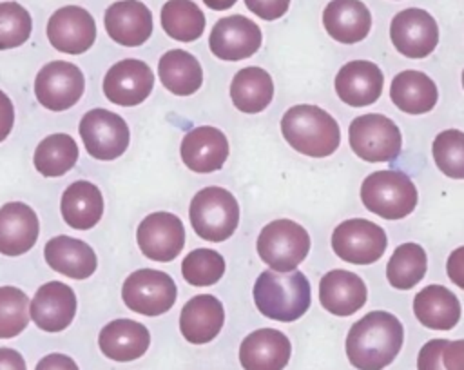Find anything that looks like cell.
Listing matches in <instances>:
<instances>
[{
	"mask_svg": "<svg viewBox=\"0 0 464 370\" xmlns=\"http://www.w3.org/2000/svg\"><path fill=\"white\" fill-rule=\"evenodd\" d=\"M402 341V323L390 312L373 310L352 325L344 346L355 368L382 370L397 357Z\"/></svg>",
	"mask_w": 464,
	"mask_h": 370,
	"instance_id": "obj_1",
	"label": "cell"
},
{
	"mask_svg": "<svg viewBox=\"0 0 464 370\" xmlns=\"http://www.w3.org/2000/svg\"><path fill=\"white\" fill-rule=\"evenodd\" d=\"M281 132L286 143L301 154L324 158L341 143V129L330 112L317 105H294L281 118Z\"/></svg>",
	"mask_w": 464,
	"mask_h": 370,
	"instance_id": "obj_2",
	"label": "cell"
},
{
	"mask_svg": "<svg viewBox=\"0 0 464 370\" xmlns=\"http://www.w3.org/2000/svg\"><path fill=\"white\" fill-rule=\"evenodd\" d=\"M254 301L268 319L290 323L310 308V283L299 270L288 274L265 270L256 279Z\"/></svg>",
	"mask_w": 464,
	"mask_h": 370,
	"instance_id": "obj_3",
	"label": "cell"
},
{
	"mask_svg": "<svg viewBox=\"0 0 464 370\" xmlns=\"http://www.w3.org/2000/svg\"><path fill=\"white\" fill-rule=\"evenodd\" d=\"M361 200L370 212L384 219H402L415 210L419 194L406 174L399 170H377L364 178Z\"/></svg>",
	"mask_w": 464,
	"mask_h": 370,
	"instance_id": "obj_4",
	"label": "cell"
},
{
	"mask_svg": "<svg viewBox=\"0 0 464 370\" xmlns=\"http://www.w3.org/2000/svg\"><path fill=\"white\" fill-rule=\"evenodd\" d=\"M194 232L207 241H225L239 223V205L223 187H205L190 201L188 209Z\"/></svg>",
	"mask_w": 464,
	"mask_h": 370,
	"instance_id": "obj_5",
	"label": "cell"
},
{
	"mask_svg": "<svg viewBox=\"0 0 464 370\" xmlns=\"http://www.w3.org/2000/svg\"><path fill=\"white\" fill-rule=\"evenodd\" d=\"M308 250V232L292 219L270 221L257 236V254L276 272L295 270Z\"/></svg>",
	"mask_w": 464,
	"mask_h": 370,
	"instance_id": "obj_6",
	"label": "cell"
},
{
	"mask_svg": "<svg viewBox=\"0 0 464 370\" xmlns=\"http://www.w3.org/2000/svg\"><path fill=\"white\" fill-rule=\"evenodd\" d=\"M348 140L352 151L364 161H392L399 156L402 136L393 120L370 112L352 120Z\"/></svg>",
	"mask_w": 464,
	"mask_h": 370,
	"instance_id": "obj_7",
	"label": "cell"
},
{
	"mask_svg": "<svg viewBox=\"0 0 464 370\" xmlns=\"http://www.w3.org/2000/svg\"><path fill=\"white\" fill-rule=\"evenodd\" d=\"M178 296L174 279L161 270L140 268L132 272L121 287L127 308L143 316H160L172 308Z\"/></svg>",
	"mask_w": 464,
	"mask_h": 370,
	"instance_id": "obj_8",
	"label": "cell"
},
{
	"mask_svg": "<svg viewBox=\"0 0 464 370\" xmlns=\"http://www.w3.org/2000/svg\"><path fill=\"white\" fill-rule=\"evenodd\" d=\"M388 245L386 232L373 221L353 218L341 221L332 234L334 252L352 265H372L382 258Z\"/></svg>",
	"mask_w": 464,
	"mask_h": 370,
	"instance_id": "obj_9",
	"label": "cell"
},
{
	"mask_svg": "<svg viewBox=\"0 0 464 370\" xmlns=\"http://www.w3.org/2000/svg\"><path fill=\"white\" fill-rule=\"evenodd\" d=\"M80 136L87 152L96 160H116L129 147V125L107 109H92L80 122Z\"/></svg>",
	"mask_w": 464,
	"mask_h": 370,
	"instance_id": "obj_10",
	"label": "cell"
},
{
	"mask_svg": "<svg viewBox=\"0 0 464 370\" xmlns=\"http://www.w3.org/2000/svg\"><path fill=\"white\" fill-rule=\"evenodd\" d=\"M85 80L82 71L71 63L54 60L45 63L34 80L36 100L51 111H65L72 107L83 94Z\"/></svg>",
	"mask_w": 464,
	"mask_h": 370,
	"instance_id": "obj_11",
	"label": "cell"
},
{
	"mask_svg": "<svg viewBox=\"0 0 464 370\" xmlns=\"http://www.w3.org/2000/svg\"><path fill=\"white\" fill-rule=\"evenodd\" d=\"M393 47L408 58H424L439 44V25L435 18L419 7L399 11L390 24Z\"/></svg>",
	"mask_w": 464,
	"mask_h": 370,
	"instance_id": "obj_12",
	"label": "cell"
},
{
	"mask_svg": "<svg viewBox=\"0 0 464 370\" xmlns=\"http://www.w3.org/2000/svg\"><path fill=\"white\" fill-rule=\"evenodd\" d=\"M136 239L143 256L154 261H172L185 245V229L181 219L172 212H152L140 225Z\"/></svg>",
	"mask_w": 464,
	"mask_h": 370,
	"instance_id": "obj_13",
	"label": "cell"
},
{
	"mask_svg": "<svg viewBox=\"0 0 464 370\" xmlns=\"http://www.w3.org/2000/svg\"><path fill=\"white\" fill-rule=\"evenodd\" d=\"M261 29L243 15H230L219 18L208 38L214 56L225 62H237L252 56L261 47Z\"/></svg>",
	"mask_w": 464,
	"mask_h": 370,
	"instance_id": "obj_14",
	"label": "cell"
},
{
	"mask_svg": "<svg viewBox=\"0 0 464 370\" xmlns=\"http://www.w3.org/2000/svg\"><path fill=\"white\" fill-rule=\"evenodd\" d=\"M47 38L51 45L67 54L89 51L96 40V24L92 15L80 5L56 9L47 22Z\"/></svg>",
	"mask_w": 464,
	"mask_h": 370,
	"instance_id": "obj_15",
	"label": "cell"
},
{
	"mask_svg": "<svg viewBox=\"0 0 464 370\" xmlns=\"http://www.w3.org/2000/svg\"><path fill=\"white\" fill-rule=\"evenodd\" d=\"M154 87L152 69L136 58L116 62L103 78V92L109 102L132 107L149 98Z\"/></svg>",
	"mask_w": 464,
	"mask_h": 370,
	"instance_id": "obj_16",
	"label": "cell"
},
{
	"mask_svg": "<svg viewBox=\"0 0 464 370\" xmlns=\"http://www.w3.org/2000/svg\"><path fill=\"white\" fill-rule=\"evenodd\" d=\"M31 317L45 332L65 330L76 314L74 290L62 281L44 283L29 307Z\"/></svg>",
	"mask_w": 464,
	"mask_h": 370,
	"instance_id": "obj_17",
	"label": "cell"
},
{
	"mask_svg": "<svg viewBox=\"0 0 464 370\" xmlns=\"http://www.w3.org/2000/svg\"><path fill=\"white\" fill-rule=\"evenodd\" d=\"M107 34L123 47L145 44L154 29L150 9L140 0H120L109 5L103 18Z\"/></svg>",
	"mask_w": 464,
	"mask_h": 370,
	"instance_id": "obj_18",
	"label": "cell"
},
{
	"mask_svg": "<svg viewBox=\"0 0 464 370\" xmlns=\"http://www.w3.org/2000/svg\"><path fill=\"white\" fill-rule=\"evenodd\" d=\"M382 85V71L368 60L348 62L335 76V92L350 107L372 105L381 96Z\"/></svg>",
	"mask_w": 464,
	"mask_h": 370,
	"instance_id": "obj_19",
	"label": "cell"
},
{
	"mask_svg": "<svg viewBox=\"0 0 464 370\" xmlns=\"http://www.w3.org/2000/svg\"><path fill=\"white\" fill-rule=\"evenodd\" d=\"M292 354L290 339L276 328H259L248 334L239 346V363L245 370H283Z\"/></svg>",
	"mask_w": 464,
	"mask_h": 370,
	"instance_id": "obj_20",
	"label": "cell"
},
{
	"mask_svg": "<svg viewBox=\"0 0 464 370\" xmlns=\"http://www.w3.org/2000/svg\"><path fill=\"white\" fill-rule=\"evenodd\" d=\"M179 152L190 170L207 174L223 167L228 158V141L219 129L201 125L185 134Z\"/></svg>",
	"mask_w": 464,
	"mask_h": 370,
	"instance_id": "obj_21",
	"label": "cell"
},
{
	"mask_svg": "<svg viewBox=\"0 0 464 370\" xmlns=\"http://www.w3.org/2000/svg\"><path fill=\"white\" fill-rule=\"evenodd\" d=\"M364 281L348 270L334 268L319 281V301L323 308L335 316H352L366 303Z\"/></svg>",
	"mask_w": 464,
	"mask_h": 370,
	"instance_id": "obj_22",
	"label": "cell"
},
{
	"mask_svg": "<svg viewBox=\"0 0 464 370\" xmlns=\"http://www.w3.org/2000/svg\"><path fill=\"white\" fill-rule=\"evenodd\" d=\"M225 308L221 301L210 294H199L188 299L179 316V330L188 343L205 345L212 341L223 328Z\"/></svg>",
	"mask_w": 464,
	"mask_h": 370,
	"instance_id": "obj_23",
	"label": "cell"
},
{
	"mask_svg": "<svg viewBox=\"0 0 464 370\" xmlns=\"http://www.w3.org/2000/svg\"><path fill=\"white\" fill-rule=\"evenodd\" d=\"M40 225L36 212L20 201L0 207V252L20 256L33 248L38 239Z\"/></svg>",
	"mask_w": 464,
	"mask_h": 370,
	"instance_id": "obj_24",
	"label": "cell"
},
{
	"mask_svg": "<svg viewBox=\"0 0 464 370\" xmlns=\"http://www.w3.org/2000/svg\"><path fill=\"white\" fill-rule=\"evenodd\" d=\"M149 345L150 334L147 326L134 319H114L107 323L98 336V346L103 355L120 363L141 357Z\"/></svg>",
	"mask_w": 464,
	"mask_h": 370,
	"instance_id": "obj_25",
	"label": "cell"
},
{
	"mask_svg": "<svg viewBox=\"0 0 464 370\" xmlns=\"http://www.w3.org/2000/svg\"><path fill=\"white\" fill-rule=\"evenodd\" d=\"M326 33L341 44H357L372 29L370 9L361 0H332L323 11Z\"/></svg>",
	"mask_w": 464,
	"mask_h": 370,
	"instance_id": "obj_26",
	"label": "cell"
},
{
	"mask_svg": "<svg viewBox=\"0 0 464 370\" xmlns=\"http://www.w3.org/2000/svg\"><path fill=\"white\" fill-rule=\"evenodd\" d=\"M44 256L47 265L72 279H87L94 274L98 259L94 250L82 239L56 236L45 243Z\"/></svg>",
	"mask_w": 464,
	"mask_h": 370,
	"instance_id": "obj_27",
	"label": "cell"
},
{
	"mask_svg": "<svg viewBox=\"0 0 464 370\" xmlns=\"http://www.w3.org/2000/svg\"><path fill=\"white\" fill-rule=\"evenodd\" d=\"M413 312L420 325L433 330H450L460 319L459 297L442 285H428L413 297Z\"/></svg>",
	"mask_w": 464,
	"mask_h": 370,
	"instance_id": "obj_28",
	"label": "cell"
},
{
	"mask_svg": "<svg viewBox=\"0 0 464 370\" xmlns=\"http://www.w3.org/2000/svg\"><path fill=\"white\" fill-rule=\"evenodd\" d=\"M390 98L402 112L424 114L435 107L439 92L435 82L428 74L408 69L393 76Z\"/></svg>",
	"mask_w": 464,
	"mask_h": 370,
	"instance_id": "obj_29",
	"label": "cell"
},
{
	"mask_svg": "<svg viewBox=\"0 0 464 370\" xmlns=\"http://www.w3.org/2000/svg\"><path fill=\"white\" fill-rule=\"evenodd\" d=\"M62 216L65 223L78 230L92 229L103 214V196L91 181H74L62 194Z\"/></svg>",
	"mask_w": 464,
	"mask_h": 370,
	"instance_id": "obj_30",
	"label": "cell"
},
{
	"mask_svg": "<svg viewBox=\"0 0 464 370\" xmlns=\"http://www.w3.org/2000/svg\"><path fill=\"white\" fill-rule=\"evenodd\" d=\"M158 76L163 87L178 96L194 94L203 83L199 62L183 49H170L160 58Z\"/></svg>",
	"mask_w": 464,
	"mask_h": 370,
	"instance_id": "obj_31",
	"label": "cell"
},
{
	"mask_svg": "<svg viewBox=\"0 0 464 370\" xmlns=\"http://www.w3.org/2000/svg\"><path fill=\"white\" fill-rule=\"evenodd\" d=\"M232 103L246 114L265 111L274 98L272 76L261 67H245L236 73L230 83Z\"/></svg>",
	"mask_w": 464,
	"mask_h": 370,
	"instance_id": "obj_32",
	"label": "cell"
},
{
	"mask_svg": "<svg viewBox=\"0 0 464 370\" xmlns=\"http://www.w3.org/2000/svg\"><path fill=\"white\" fill-rule=\"evenodd\" d=\"M34 167L45 178H56L69 172L78 161L76 141L63 132L44 138L34 151Z\"/></svg>",
	"mask_w": 464,
	"mask_h": 370,
	"instance_id": "obj_33",
	"label": "cell"
},
{
	"mask_svg": "<svg viewBox=\"0 0 464 370\" xmlns=\"http://www.w3.org/2000/svg\"><path fill=\"white\" fill-rule=\"evenodd\" d=\"M426 267L428 259L424 248L417 243H402L393 250L386 265L388 283L393 288L410 290L424 278Z\"/></svg>",
	"mask_w": 464,
	"mask_h": 370,
	"instance_id": "obj_34",
	"label": "cell"
},
{
	"mask_svg": "<svg viewBox=\"0 0 464 370\" xmlns=\"http://www.w3.org/2000/svg\"><path fill=\"white\" fill-rule=\"evenodd\" d=\"M165 33L179 42H194L205 29V15L192 0H169L161 7Z\"/></svg>",
	"mask_w": 464,
	"mask_h": 370,
	"instance_id": "obj_35",
	"label": "cell"
},
{
	"mask_svg": "<svg viewBox=\"0 0 464 370\" xmlns=\"http://www.w3.org/2000/svg\"><path fill=\"white\" fill-rule=\"evenodd\" d=\"M435 165L440 172L453 180H464V132L446 129L439 132L431 145Z\"/></svg>",
	"mask_w": 464,
	"mask_h": 370,
	"instance_id": "obj_36",
	"label": "cell"
},
{
	"mask_svg": "<svg viewBox=\"0 0 464 370\" xmlns=\"http://www.w3.org/2000/svg\"><path fill=\"white\" fill-rule=\"evenodd\" d=\"M181 274L194 287H208L218 283L225 274V259L212 248H196L185 256Z\"/></svg>",
	"mask_w": 464,
	"mask_h": 370,
	"instance_id": "obj_37",
	"label": "cell"
},
{
	"mask_svg": "<svg viewBox=\"0 0 464 370\" xmlns=\"http://www.w3.org/2000/svg\"><path fill=\"white\" fill-rule=\"evenodd\" d=\"M29 297L16 287H0V339L18 336L29 323Z\"/></svg>",
	"mask_w": 464,
	"mask_h": 370,
	"instance_id": "obj_38",
	"label": "cell"
},
{
	"mask_svg": "<svg viewBox=\"0 0 464 370\" xmlns=\"http://www.w3.org/2000/svg\"><path fill=\"white\" fill-rule=\"evenodd\" d=\"M31 29L33 20L25 7L16 2H0V51L27 42Z\"/></svg>",
	"mask_w": 464,
	"mask_h": 370,
	"instance_id": "obj_39",
	"label": "cell"
},
{
	"mask_svg": "<svg viewBox=\"0 0 464 370\" xmlns=\"http://www.w3.org/2000/svg\"><path fill=\"white\" fill-rule=\"evenodd\" d=\"M448 339H430L417 355V370H446L442 352Z\"/></svg>",
	"mask_w": 464,
	"mask_h": 370,
	"instance_id": "obj_40",
	"label": "cell"
},
{
	"mask_svg": "<svg viewBox=\"0 0 464 370\" xmlns=\"http://www.w3.org/2000/svg\"><path fill=\"white\" fill-rule=\"evenodd\" d=\"M245 5L263 20H276L288 11L290 0H245Z\"/></svg>",
	"mask_w": 464,
	"mask_h": 370,
	"instance_id": "obj_41",
	"label": "cell"
},
{
	"mask_svg": "<svg viewBox=\"0 0 464 370\" xmlns=\"http://www.w3.org/2000/svg\"><path fill=\"white\" fill-rule=\"evenodd\" d=\"M442 363L446 370H464V339L448 341L442 352Z\"/></svg>",
	"mask_w": 464,
	"mask_h": 370,
	"instance_id": "obj_42",
	"label": "cell"
},
{
	"mask_svg": "<svg viewBox=\"0 0 464 370\" xmlns=\"http://www.w3.org/2000/svg\"><path fill=\"white\" fill-rule=\"evenodd\" d=\"M446 272L450 276V279L464 290V247L455 248L448 261H446Z\"/></svg>",
	"mask_w": 464,
	"mask_h": 370,
	"instance_id": "obj_43",
	"label": "cell"
},
{
	"mask_svg": "<svg viewBox=\"0 0 464 370\" xmlns=\"http://www.w3.org/2000/svg\"><path fill=\"white\" fill-rule=\"evenodd\" d=\"M34 370H80V368L65 354H49L38 361Z\"/></svg>",
	"mask_w": 464,
	"mask_h": 370,
	"instance_id": "obj_44",
	"label": "cell"
},
{
	"mask_svg": "<svg viewBox=\"0 0 464 370\" xmlns=\"http://www.w3.org/2000/svg\"><path fill=\"white\" fill-rule=\"evenodd\" d=\"M14 123V109L13 102L7 98L4 91H0V143L7 138Z\"/></svg>",
	"mask_w": 464,
	"mask_h": 370,
	"instance_id": "obj_45",
	"label": "cell"
},
{
	"mask_svg": "<svg viewBox=\"0 0 464 370\" xmlns=\"http://www.w3.org/2000/svg\"><path fill=\"white\" fill-rule=\"evenodd\" d=\"M0 370H27L20 352L13 348H0Z\"/></svg>",
	"mask_w": 464,
	"mask_h": 370,
	"instance_id": "obj_46",
	"label": "cell"
},
{
	"mask_svg": "<svg viewBox=\"0 0 464 370\" xmlns=\"http://www.w3.org/2000/svg\"><path fill=\"white\" fill-rule=\"evenodd\" d=\"M207 7L214 9V11H225L230 9L237 0H203Z\"/></svg>",
	"mask_w": 464,
	"mask_h": 370,
	"instance_id": "obj_47",
	"label": "cell"
},
{
	"mask_svg": "<svg viewBox=\"0 0 464 370\" xmlns=\"http://www.w3.org/2000/svg\"><path fill=\"white\" fill-rule=\"evenodd\" d=\"M462 87H464V71H462Z\"/></svg>",
	"mask_w": 464,
	"mask_h": 370,
	"instance_id": "obj_48",
	"label": "cell"
}]
</instances>
